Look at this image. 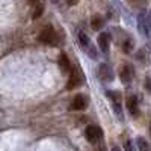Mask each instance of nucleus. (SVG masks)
Returning a JSON list of instances; mask_svg holds the SVG:
<instances>
[{"label":"nucleus","instance_id":"1","mask_svg":"<svg viewBox=\"0 0 151 151\" xmlns=\"http://www.w3.org/2000/svg\"><path fill=\"white\" fill-rule=\"evenodd\" d=\"M38 40L42 44H47V45H56L59 42V35L56 33V30L53 27L48 26L44 30H41V33L38 35Z\"/></svg>","mask_w":151,"mask_h":151},{"label":"nucleus","instance_id":"2","mask_svg":"<svg viewBox=\"0 0 151 151\" xmlns=\"http://www.w3.org/2000/svg\"><path fill=\"white\" fill-rule=\"evenodd\" d=\"M101 136H103V132L100 127H97V125H88L85 129V137L92 144H95L97 141L101 139Z\"/></svg>","mask_w":151,"mask_h":151},{"label":"nucleus","instance_id":"3","mask_svg":"<svg viewBox=\"0 0 151 151\" xmlns=\"http://www.w3.org/2000/svg\"><path fill=\"white\" fill-rule=\"evenodd\" d=\"M70 79H68V83H67V88L68 89H74V88H77L82 85L83 82V74L80 70H76V68H71L70 71Z\"/></svg>","mask_w":151,"mask_h":151},{"label":"nucleus","instance_id":"4","mask_svg":"<svg viewBox=\"0 0 151 151\" xmlns=\"http://www.w3.org/2000/svg\"><path fill=\"white\" fill-rule=\"evenodd\" d=\"M86 106H88L86 97L82 95V94H79V95H76V97L73 98V101H71V104H70V109H71V110H83V109H86Z\"/></svg>","mask_w":151,"mask_h":151},{"label":"nucleus","instance_id":"5","mask_svg":"<svg viewBox=\"0 0 151 151\" xmlns=\"http://www.w3.org/2000/svg\"><path fill=\"white\" fill-rule=\"evenodd\" d=\"M59 67H60V70L64 71V73H70L71 71V62H70V59H68V56L65 55V53H60L59 55Z\"/></svg>","mask_w":151,"mask_h":151},{"label":"nucleus","instance_id":"6","mask_svg":"<svg viewBox=\"0 0 151 151\" xmlns=\"http://www.w3.org/2000/svg\"><path fill=\"white\" fill-rule=\"evenodd\" d=\"M98 45L100 48L103 50V52H109V45H110V36L107 33H100L98 36Z\"/></svg>","mask_w":151,"mask_h":151},{"label":"nucleus","instance_id":"7","mask_svg":"<svg viewBox=\"0 0 151 151\" xmlns=\"http://www.w3.org/2000/svg\"><path fill=\"white\" fill-rule=\"evenodd\" d=\"M132 79H133V68L130 65H124L121 70V80L124 83H129L132 82Z\"/></svg>","mask_w":151,"mask_h":151},{"label":"nucleus","instance_id":"8","mask_svg":"<svg viewBox=\"0 0 151 151\" xmlns=\"http://www.w3.org/2000/svg\"><path fill=\"white\" fill-rule=\"evenodd\" d=\"M127 109L132 115H137V98L136 97H129L127 98Z\"/></svg>","mask_w":151,"mask_h":151},{"label":"nucleus","instance_id":"9","mask_svg":"<svg viewBox=\"0 0 151 151\" xmlns=\"http://www.w3.org/2000/svg\"><path fill=\"white\" fill-rule=\"evenodd\" d=\"M98 73H100V77H101V79H104V80H109V79H112L110 71H109V68H107L106 65H101V67H100Z\"/></svg>","mask_w":151,"mask_h":151},{"label":"nucleus","instance_id":"10","mask_svg":"<svg viewBox=\"0 0 151 151\" xmlns=\"http://www.w3.org/2000/svg\"><path fill=\"white\" fill-rule=\"evenodd\" d=\"M91 26H92V29H94V30H98L100 27L103 26V20L100 18L98 15H94V17H92V20H91Z\"/></svg>","mask_w":151,"mask_h":151},{"label":"nucleus","instance_id":"11","mask_svg":"<svg viewBox=\"0 0 151 151\" xmlns=\"http://www.w3.org/2000/svg\"><path fill=\"white\" fill-rule=\"evenodd\" d=\"M137 145H139V151H148V144L144 137H139L137 139Z\"/></svg>","mask_w":151,"mask_h":151},{"label":"nucleus","instance_id":"12","mask_svg":"<svg viewBox=\"0 0 151 151\" xmlns=\"http://www.w3.org/2000/svg\"><path fill=\"white\" fill-rule=\"evenodd\" d=\"M42 12H44V6H42V5H38V6L35 8V11H33V18H35V20L40 18V17L42 15Z\"/></svg>","mask_w":151,"mask_h":151},{"label":"nucleus","instance_id":"13","mask_svg":"<svg viewBox=\"0 0 151 151\" xmlns=\"http://www.w3.org/2000/svg\"><path fill=\"white\" fill-rule=\"evenodd\" d=\"M79 40H80V44H82V45L88 47V44H89V38H88L83 32H80V33H79Z\"/></svg>","mask_w":151,"mask_h":151},{"label":"nucleus","instance_id":"14","mask_svg":"<svg viewBox=\"0 0 151 151\" xmlns=\"http://www.w3.org/2000/svg\"><path fill=\"white\" fill-rule=\"evenodd\" d=\"M125 151H133V148H132V142H130V141L125 142Z\"/></svg>","mask_w":151,"mask_h":151},{"label":"nucleus","instance_id":"15","mask_svg":"<svg viewBox=\"0 0 151 151\" xmlns=\"http://www.w3.org/2000/svg\"><path fill=\"white\" fill-rule=\"evenodd\" d=\"M65 2H67L68 5L73 6V5H77V3H79V0H65Z\"/></svg>","mask_w":151,"mask_h":151},{"label":"nucleus","instance_id":"16","mask_svg":"<svg viewBox=\"0 0 151 151\" xmlns=\"http://www.w3.org/2000/svg\"><path fill=\"white\" fill-rule=\"evenodd\" d=\"M38 2H40V0H29V3H32V5H36Z\"/></svg>","mask_w":151,"mask_h":151},{"label":"nucleus","instance_id":"17","mask_svg":"<svg viewBox=\"0 0 151 151\" xmlns=\"http://www.w3.org/2000/svg\"><path fill=\"white\" fill-rule=\"evenodd\" d=\"M112 151H121V150H119L118 147H113V148H112Z\"/></svg>","mask_w":151,"mask_h":151},{"label":"nucleus","instance_id":"18","mask_svg":"<svg viewBox=\"0 0 151 151\" xmlns=\"http://www.w3.org/2000/svg\"><path fill=\"white\" fill-rule=\"evenodd\" d=\"M150 134H151V127H150Z\"/></svg>","mask_w":151,"mask_h":151}]
</instances>
